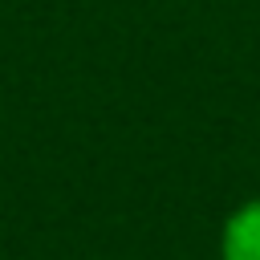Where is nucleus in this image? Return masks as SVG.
Returning a JSON list of instances; mask_svg holds the SVG:
<instances>
[{
	"label": "nucleus",
	"instance_id": "nucleus-1",
	"mask_svg": "<svg viewBox=\"0 0 260 260\" xmlns=\"http://www.w3.org/2000/svg\"><path fill=\"white\" fill-rule=\"evenodd\" d=\"M223 260H260V199L244 203L223 228Z\"/></svg>",
	"mask_w": 260,
	"mask_h": 260
}]
</instances>
